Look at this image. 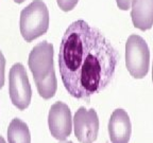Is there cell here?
I'll return each mask as SVG.
<instances>
[{"label": "cell", "instance_id": "obj_1", "mask_svg": "<svg viewBox=\"0 0 153 143\" xmlns=\"http://www.w3.org/2000/svg\"><path fill=\"white\" fill-rule=\"evenodd\" d=\"M119 55L98 29L84 20L65 31L59 52V67L65 88L71 97L89 101L114 77Z\"/></svg>", "mask_w": 153, "mask_h": 143}, {"label": "cell", "instance_id": "obj_6", "mask_svg": "<svg viewBox=\"0 0 153 143\" xmlns=\"http://www.w3.org/2000/svg\"><path fill=\"white\" fill-rule=\"evenodd\" d=\"M74 135L81 143H94L98 137L99 119L95 109L80 107L74 118Z\"/></svg>", "mask_w": 153, "mask_h": 143}, {"label": "cell", "instance_id": "obj_8", "mask_svg": "<svg viewBox=\"0 0 153 143\" xmlns=\"http://www.w3.org/2000/svg\"><path fill=\"white\" fill-rule=\"evenodd\" d=\"M132 133L130 117L126 110H114L108 121V135L112 143H129Z\"/></svg>", "mask_w": 153, "mask_h": 143}, {"label": "cell", "instance_id": "obj_13", "mask_svg": "<svg viewBox=\"0 0 153 143\" xmlns=\"http://www.w3.org/2000/svg\"><path fill=\"white\" fill-rule=\"evenodd\" d=\"M4 67H5V60L2 52L0 50V89L4 85Z\"/></svg>", "mask_w": 153, "mask_h": 143}, {"label": "cell", "instance_id": "obj_2", "mask_svg": "<svg viewBox=\"0 0 153 143\" xmlns=\"http://www.w3.org/2000/svg\"><path fill=\"white\" fill-rule=\"evenodd\" d=\"M20 33L27 43L44 35L49 28V11L42 0H34L20 13Z\"/></svg>", "mask_w": 153, "mask_h": 143}, {"label": "cell", "instance_id": "obj_9", "mask_svg": "<svg viewBox=\"0 0 153 143\" xmlns=\"http://www.w3.org/2000/svg\"><path fill=\"white\" fill-rule=\"evenodd\" d=\"M131 18L135 28L147 31L153 27V0H133Z\"/></svg>", "mask_w": 153, "mask_h": 143}, {"label": "cell", "instance_id": "obj_18", "mask_svg": "<svg viewBox=\"0 0 153 143\" xmlns=\"http://www.w3.org/2000/svg\"><path fill=\"white\" fill-rule=\"evenodd\" d=\"M152 81H153V68H152Z\"/></svg>", "mask_w": 153, "mask_h": 143}, {"label": "cell", "instance_id": "obj_4", "mask_svg": "<svg viewBox=\"0 0 153 143\" xmlns=\"http://www.w3.org/2000/svg\"><path fill=\"white\" fill-rule=\"evenodd\" d=\"M9 92L13 105L19 110H24L31 102L32 89L28 75L22 64H14L10 70Z\"/></svg>", "mask_w": 153, "mask_h": 143}, {"label": "cell", "instance_id": "obj_14", "mask_svg": "<svg viewBox=\"0 0 153 143\" xmlns=\"http://www.w3.org/2000/svg\"><path fill=\"white\" fill-rule=\"evenodd\" d=\"M132 1L133 0H116L118 7L120 10H122V11H128L129 9H131Z\"/></svg>", "mask_w": 153, "mask_h": 143}, {"label": "cell", "instance_id": "obj_5", "mask_svg": "<svg viewBox=\"0 0 153 143\" xmlns=\"http://www.w3.org/2000/svg\"><path fill=\"white\" fill-rule=\"evenodd\" d=\"M48 125L51 136L59 141H65L70 136L72 129V118L68 105L56 102L52 105L48 114Z\"/></svg>", "mask_w": 153, "mask_h": 143}, {"label": "cell", "instance_id": "obj_17", "mask_svg": "<svg viewBox=\"0 0 153 143\" xmlns=\"http://www.w3.org/2000/svg\"><path fill=\"white\" fill-rule=\"evenodd\" d=\"M63 143H74V142H72V141H64Z\"/></svg>", "mask_w": 153, "mask_h": 143}, {"label": "cell", "instance_id": "obj_16", "mask_svg": "<svg viewBox=\"0 0 153 143\" xmlns=\"http://www.w3.org/2000/svg\"><path fill=\"white\" fill-rule=\"evenodd\" d=\"M0 143H5V141H4V139L2 138V137L0 136Z\"/></svg>", "mask_w": 153, "mask_h": 143}, {"label": "cell", "instance_id": "obj_15", "mask_svg": "<svg viewBox=\"0 0 153 143\" xmlns=\"http://www.w3.org/2000/svg\"><path fill=\"white\" fill-rule=\"evenodd\" d=\"M14 1H15L16 3H22V2L25 1V0H14Z\"/></svg>", "mask_w": 153, "mask_h": 143}, {"label": "cell", "instance_id": "obj_3", "mask_svg": "<svg viewBox=\"0 0 153 143\" xmlns=\"http://www.w3.org/2000/svg\"><path fill=\"white\" fill-rule=\"evenodd\" d=\"M126 66L134 79H143L150 66V51L141 36L133 34L126 43Z\"/></svg>", "mask_w": 153, "mask_h": 143}, {"label": "cell", "instance_id": "obj_7", "mask_svg": "<svg viewBox=\"0 0 153 143\" xmlns=\"http://www.w3.org/2000/svg\"><path fill=\"white\" fill-rule=\"evenodd\" d=\"M29 68L34 80L44 79L50 73L53 68V46L44 41L38 43L29 54Z\"/></svg>", "mask_w": 153, "mask_h": 143}, {"label": "cell", "instance_id": "obj_11", "mask_svg": "<svg viewBox=\"0 0 153 143\" xmlns=\"http://www.w3.org/2000/svg\"><path fill=\"white\" fill-rule=\"evenodd\" d=\"M36 84V88L42 98L45 100L53 98L56 92L57 88V81L55 76L54 69L51 70V72L44 79H36L34 80Z\"/></svg>", "mask_w": 153, "mask_h": 143}, {"label": "cell", "instance_id": "obj_10", "mask_svg": "<svg viewBox=\"0 0 153 143\" xmlns=\"http://www.w3.org/2000/svg\"><path fill=\"white\" fill-rule=\"evenodd\" d=\"M9 143H31V135L29 127L22 120L13 119L7 128Z\"/></svg>", "mask_w": 153, "mask_h": 143}, {"label": "cell", "instance_id": "obj_12", "mask_svg": "<svg viewBox=\"0 0 153 143\" xmlns=\"http://www.w3.org/2000/svg\"><path fill=\"white\" fill-rule=\"evenodd\" d=\"M57 5L62 11L64 12H68L71 11L76 7V5L78 4L79 0H56Z\"/></svg>", "mask_w": 153, "mask_h": 143}]
</instances>
